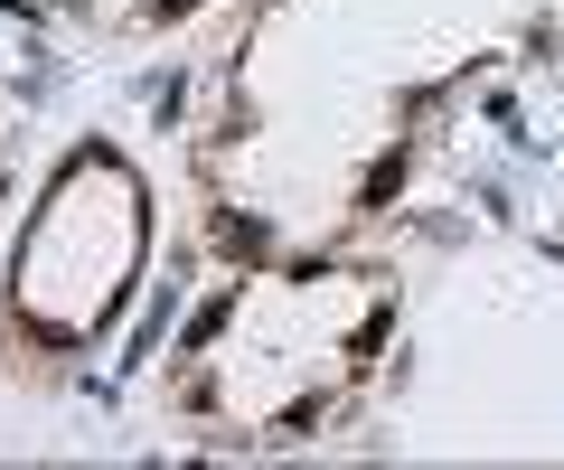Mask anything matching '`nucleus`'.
Returning a JSON list of instances; mask_svg holds the SVG:
<instances>
[{
    "instance_id": "1",
    "label": "nucleus",
    "mask_w": 564,
    "mask_h": 470,
    "mask_svg": "<svg viewBox=\"0 0 564 470\" xmlns=\"http://www.w3.org/2000/svg\"><path fill=\"white\" fill-rule=\"evenodd\" d=\"M386 339H395V283L377 264H339V245H311L302 264L236 273L188 320L170 358V405L180 424L236 451L311 442L358 405Z\"/></svg>"
},
{
    "instance_id": "2",
    "label": "nucleus",
    "mask_w": 564,
    "mask_h": 470,
    "mask_svg": "<svg viewBox=\"0 0 564 470\" xmlns=\"http://www.w3.org/2000/svg\"><path fill=\"white\" fill-rule=\"evenodd\" d=\"M151 245H161V217H151V179L132 170V151L76 142L47 170L20 245H10V283H0L10 368H76V358H95L122 329V310L141 302Z\"/></svg>"
},
{
    "instance_id": "3",
    "label": "nucleus",
    "mask_w": 564,
    "mask_h": 470,
    "mask_svg": "<svg viewBox=\"0 0 564 470\" xmlns=\"http://www.w3.org/2000/svg\"><path fill=\"white\" fill-rule=\"evenodd\" d=\"M57 10H76V20H95V29H170V20H188V10H207V0H57Z\"/></svg>"
}]
</instances>
